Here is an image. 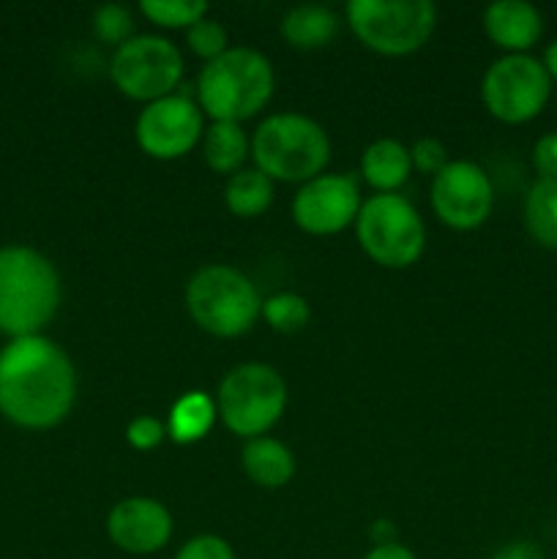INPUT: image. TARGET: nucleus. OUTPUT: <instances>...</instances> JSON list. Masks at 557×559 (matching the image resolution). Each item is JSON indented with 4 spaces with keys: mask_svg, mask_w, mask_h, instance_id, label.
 Listing matches in <instances>:
<instances>
[{
    "mask_svg": "<svg viewBox=\"0 0 557 559\" xmlns=\"http://www.w3.org/2000/svg\"><path fill=\"white\" fill-rule=\"evenodd\" d=\"M76 371L60 344L47 336L11 338L0 353V413L22 429H52L69 418Z\"/></svg>",
    "mask_w": 557,
    "mask_h": 559,
    "instance_id": "1",
    "label": "nucleus"
},
{
    "mask_svg": "<svg viewBox=\"0 0 557 559\" xmlns=\"http://www.w3.org/2000/svg\"><path fill=\"white\" fill-rule=\"evenodd\" d=\"M60 306V276L52 262L27 246L0 249V333L38 336Z\"/></svg>",
    "mask_w": 557,
    "mask_h": 559,
    "instance_id": "2",
    "label": "nucleus"
},
{
    "mask_svg": "<svg viewBox=\"0 0 557 559\" xmlns=\"http://www.w3.org/2000/svg\"><path fill=\"white\" fill-rule=\"evenodd\" d=\"M273 85L276 74L265 55L249 47H229L200 71L197 98L213 123H240L271 102Z\"/></svg>",
    "mask_w": 557,
    "mask_h": 559,
    "instance_id": "3",
    "label": "nucleus"
},
{
    "mask_svg": "<svg viewBox=\"0 0 557 559\" xmlns=\"http://www.w3.org/2000/svg\"><path fill=\"white\" fill-rule=\"evenodd\" d=\"M257 169L271 180L309 183L331 158V140L317 120L298 112H278L262 120L251 140Z\"/></svg>",
    "mask_w": 557,
    "mask_h": 559,
    "instance_id": "4",
    "label": "nucleus"
},
{
    "mask_svg": "<svg viewBox=\"0 0 557 559\" xmlns=\"http://www.w3.org/2000/svg\"><path fill=\"white\" fill-rule=\"evenodd\" d=\"M186 309L205 333L238 338L262 317V298L249 276L229 265L200 267L186 284Z\"/></svg>",
    "mask_w": 557,
    "mask_h": 559,
    "instance_id": "5",
    "label": "nucleus"
},
{
    "mask_svg": "<svg viewBox=\"0 0 557 559\" xmlns=\"http://www.w3.org/2000/svg\"><path fill=\"white\" fill-rule=\"evenodd\" d=\"M347 25L371 52L404 58L429 41L437 9L429 0H353L347 3Z\"/></svg>",
    "mask_w": 557,
    "mask_h": 559,
    "instance_id": "6",
    "label": "nucleus"
},
{
    "mask_svg": "<svg viewBox=\"0 0 557 559\" xmlns=\"http://www.w3.org/2000/svg\"><path fill=\"white\" fill-rule=\"evenodd\" d=\"M358 243L377 265L410 267L426 249V227L413 202L402 194H375L355 218Z\"/></svg>",
    "mask_w": 557,
    "mask_h": 559,
    "instance_id": "7",
    "label": "nucleus"
},
{
    "mask_svg": "<svg viewBox=\"0 0 557 559\" xmlns=\"http://www.w3.org/2000/svg\"><path fill=\"white\" fill-rule=\"evenodd\" d=\"M287 407V382L273 366L244 364L229 371L216 393L218 418L246 442L265 435Z\"/></svg>",
    "mask_w": 557,
    "mask_h": 559,
    "instance_id": "8",
    "label": "nucleus"
},
{
    "mask_svg": "<svg viewBox=\"0 0 557 559\" xmlns=\"http://www.w3.org/2000/svg\"><path fill=\"white\" fill-rule=\"evenodd\" d=\"M552 96V76L533 55H502L486 69L481 98L491 118L519 126L538 118Z\"/></svg>",
    "mask_w": 557,
    "mask_h": 559,
    "instance_id": "9",
    "label": "nucleus"
},
{
    "mask_svg": "<svg viewBox=\"0 0 557 559\" xmlns=\"http://www.w3.org/2000/svg\"><path fill=\"white\" fill-rule=\"evenodd\" d=\"M109 76L123 96L134 102H158L173 96L183 80V58L178 47L162 36H131L115 49Z\"/></svg>",
    "mask_w": 557,
    "mask_h": 559,
    "instance_id": "10",
    "label": "nucleus"
},
{
    "mask_svg": "<svg viewBox=\"0 0 557 559\" xmlns=\"http://www.w3.org/2000/svg\"><path fill=\"white\" fill-rule=\"evenodd\" d=\"M431 207L446 227L478 229L495 207V186L475 162H451L431 178Z\"/></svg>",
    "mask_w": 557,
    "mask_h": 559,
    "instance_id": "11",
    "label": "nucleus"
},
{
    "mask_svg": "<svg viewBox=\"0 0 557 559\" xmlns=\"http://www.w3.org/2000/svg\"><path fill=\"white\" fill-rule=\"evenodd\" d=\"M137 145L158 162H175L191 153L202 136V112L186 93L147 104L137 118Z\"/></svg>",
    "mask_w": 557,
    "mask_h": 559,
    "instance_id": "12",
    "label": "nucleus"
},
{
    "mask_svg": "<svg viewBox=\"0 0 557 559\" xmlns=\"http://www.w3.org/2000/svg\"><path fill=\"white\" fill-rule=\"evenodd\" d=\"M360 186L353 175H317L293 200V222L309 235H336L360 213Z\"/></svg>",
    "mask_w": 557,
    "mask_h": 559,
    "instance_id": "13",
    "label": "nucleus"
},
{
    "mask_svg": "<svg viewBox=\"0 0 557 559\" xmlns=\"http://www.w3.org/2000/svg\"><path fill=\"white\" fill-rule=\"evenodd\" d=\"M107 535L126 555H156L173 538V516L153 497H126L109 511Z\"/></svg>",
    "mask_w": 557,
    "mask_h": 559,
    "instance_id": "14",
    "label": "nucleus"
},
{
    "mask_svg": "<svg viewBox=\"0 0 557 559\" xmlns=\"http://www.w3.org/2000/svg\"><path fill=\"white\" fill-rule=\"evenodd\" d=\"M484 31L506 55H528L544 33V16L524 0H497L484 11Z\"/></svg>",
    "mask_w": 557,
    "mask_h": 559,
    "instance_id": "15",
    "label": "nucleus"
},
{
    "mask_svg": "<svg viewBox=\"0 0 557 559\" xmlns=\"http://www.w3.org/2000/svg\"><path fill=\"white\" fill-rule=\"evenodd\" d=\"M410 169H413L410 147H404L399 140H391V136L371 142L360 158V175L380 194H396L399 186L407 183Z\"/></svg>",
    "mask_w": 557,
    "mask_h": 559,
    "instance_id": "16",
    "label": "nucleus"
},
{
    "mask_svg": "<svg viewBox=\"0 0 557 559\" xmlns=\"http://www.w3.org/2000/svg\"><path fill=\"white\" fill-rule=\"evenodd\" d=\"M244 469L257 486L282 489L295 475V456L284 442L273 437H257L244 448Z\"/></svg>",
    "mask_w": 557,
    "mask_h": 559,
    "instance_id": "17",
    "label": "nucleus"
},
{
    "mask_svg": "<svg viewBox=\"0 0 557 559\" xmlns=\"http://www.w3.org/2000/svg\"><path fill=\"white\" fill-rule=\"evenodd\" d=\"M336 33L339 16L328 5H295L282 20V36L295 49L328 47Z\"/></svg>",
    "mask_w": 557,
    "mask_h": 559,
    "instance_id": "18",
    "label": "nucleus"
},
{
    "mask_svg": "<svg viewBox=\"0 0 557 559\" xmlns=\"http://www.w3.org/2000/svg\"><path fill=\"white\" fill-rule=\"evenodd\" d=\"M216 402L205 391H189L173 404L167 420L169 440L178 445H191L208 437V431L216 424Z\"/></svg>",
    "mask_w": 557,
    "mask_h": 559,
    "instance_id": "19",
    "label": "nucleus"
},
{
    "mask_svg": "<svg viewBox=\"0 0 557 559\" xmlns=\"http://www.w3.org/2000/svg\"><path fill=\"white\" fill-rule=\"evenodd\" d=\"M251 153V142L246 140V131L240 123H211V129L202 136V156L213 173L235 175L240 173V164Z\"/></svg>",
    "mask_w": 557,
    "mask_h": 559,
    "instance_id": "20",
    "label": "nucleus"
},
{
    "mask_svg": "<svg viewBox=\"0 0 557 559\" xmlns=\"http://www.w3.org/2000/svg\"><path fill=\"white\" fill-rule=\"evenodd\" d=\"M224 202H227V211L240 218L262 216L273 202V180L260 169H240L227 180Z\"/></svg>",
    "mask_w": 557,
    "mask_h": 559,
    "instance_id": "21",
    "label": "nucleus"
},
{
    "mask_svg": "<svg viewBox=\"0 0 557 559\" xmlns=\"http://www.w3.org/2000/svg\"><path fill=\"white\" fill-rule=\"evenodd\" d=\"M524 227L546 249H557V180H535L524 200Z\"/></svg>",
    "mask_w": 557,
    "mask_h": 559,
    "instance_id": "22",
    "label": "nucleus"
},
{
    "mask_svg": "<svg viewBox=\"0 0 557 559\" xmlns=\"http://www.w3.org/2000/svg\"><path fill=\"white\" fill-rule=\"evenodd\" d=\"M311 309L306 298L295 293H278L262 300V320L278 333H298L309 325Z\"/></svg>",
    "mask_w": 557,
    "mask_h": 559,
    "instance_id": "23",
    "label": "nucleus"
},
{
    "mask_svg": "<svg viewBox=\"0 0 557 559\" xmlns=\"http://www.w3.org/2000/svg\"><path fill=\"white\" fill-rule=\"evenodd\" d=\"M140 9L158 27H186V31L208 16V3L202 0H142Z\"/></svg>",
    "mask_w": 557,
    "mask_h": 559,
    "instance_id": "24",
    "label": "nucleus"
},
{
    "mask_svg": "<svg viewBox=\"0 0 557 559\" xmlns=\"http://www.w3.org/2000/svg\"><path fill=\"white\" fill-rule=\"evenodd\" d=\"M131 27H134V22H131L129 9L118 3L98 5L96 14H93V33H96V38L104 44H112L115 49L129 41Z\"/></svg>",
    "mask_w": 557,
    "mask_h": 559,
    "instance_id": "25",
    "label": "nucleus"
},
{
    "mask_svg": "<svg viewBox=\"0 0 557 559\" xmlns=\"http://www.w3.org/2000/svg\"><path fill=\"white\" fill-rule=\"evenodd\" d=\"M186 44H189V49L197 55V58L208 60V63L229 49L227 47L229 38H227V31H224V25L216 20H208V16L186 31Z\"/></svg>",
    "mask_w": 557,
    "mask_h": 559,
    "instance_id": "26",
    "label": "nucleus"
},
{
    "mask_svg": "<svg viewBox=\"0 0 557 559\" xmlns=\"http://www.w3.org/2000/svg\"><path fill=\"white\" fill-rule=\"evenodd\" d=\"M410 158H413V169L431 175V178L440 175L442 169L451 164L446 145H442L440 140H435V136H424V140L415 142V145L410 147Z\"/></svg>",
    "mask_w": 557,
    "mask_h": 559,
    "instance_id": "27",
    "label": "nucleus"
},
{
    "mask_svg": "<svg viewBox=\"0 0 557 559\" xmlns=\"http://www.w3.org/2000/svg\"><path fill=\"white\" fill-rule=\"evenodd\" d=\"M164 437H167V426L151 415H140L126 426V440L134 451H153V448L162 445Z\"/></svg>",
    "mask_w": 557,
    "mask_h": 559,
    "instance_id": "28",
    "label": "nucleus"
},
{
    "mask_svg": "<svg viewBox=\"0 0 557 559\" xmlns=\"http://www.w3.org/2000/svg\"><path fill=\"white\" fill-rule=\"evenodd\" d=\"M175 559H235V551L218 535H197L180 546Z\"/></svg>",
    "mask_w": 557,
    "mask_h": 559,
    "instance_id": "29",
    "label": "nucleus"
},
{
    "mask_svg": "<svg viewBox=\"0 0 557 559\" xmlns=\"http://www.w3.org/2000/svg\"><path fill=\"white\" fill-rule=\"evenodd\" d=\"M533 167L541 180H557V131L544 134L533 147Z\"/></svg>",
    "mask_w": 557,
    "mask_h": 559,
    "instance_id": "30",
    "label": "nucleus"
},
{
    "mask_svg": "<svg viewBox=\"0 0 557 559\" xmlns=\"http://www.w3.org/2000/svg\"><path fill=\"white\" fill-rule=\"evenodd\" d=\"M491 559H544V551L533 540H513V544H506L502 549H497Z\"/></svg>",
    "mask_w": 557,
    "mask_h": 559,
    "instance_id": "31",
    "label": "nucleus"
},
{
    "mask_svg": "<svg viewBox=\"0 0 557 559\" xmlns=\"http://www.w3.org/2000/svg\"><path fill=\"white\" fill-rule=\"evenodd\" d=\"M364 559H418L407 546L402 544H388V546H375Z\"/></svg>",
    "mask_w": 557,
    "mask_h": 559,
    "instance_id": "32",
    "label": "nucleus"
},
{
    "mask_svg": "<svg viewBox=\"0 0 557 559\" xmlns=\"http://www.w3.org/2000/svg\"><path fill=\"white\" fill-rule=\"evenodd\" d=\"M371 540H375V546L399 544V540H396V530H393V524L386 522V519L375 522V527H371Z\"/></svg>",
    "mask_w": 557,
    "mask_h": 559,
    "instance_id": "33",
    "label": "nucleus"
},
{
    "mask_svg": "<svg viewBox=\"0 0 557 559\" xmlns=\"http://www.w3.org/2000/svg\"><path fill=\"white\" fill-rule=\"evenodd\" d=\"M541 63H544L546 74H549L552 80H557V38L549 44V47H546L544 60H541Z\"/></svg>",
    "mask_w": 557,
    "mask_h": 559,
    "instance_id": "34",
    "label": "nucleus"
}]
</instances>
